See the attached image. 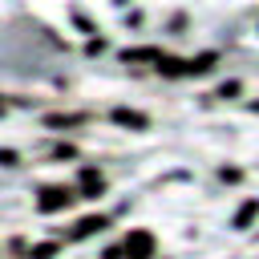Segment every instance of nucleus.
Masks as SVG:
<instances>
[{
    "instance_id": "1",
    "label": "nucleus",
    "mask_w": 259,
    "mask_h": 259,
    "mask_svg": "<svg viewBox=\"0 0 259 259\" xmlns=\"http://www.w3.org/2000/svg\"><path fill=\"white\" fill-rule=\"evenodd\" d=\"M45 194H49V198H40V206H45V210H53V206L69 202V194H65V190H45Z\"/></svg>"
}]
</instances>
